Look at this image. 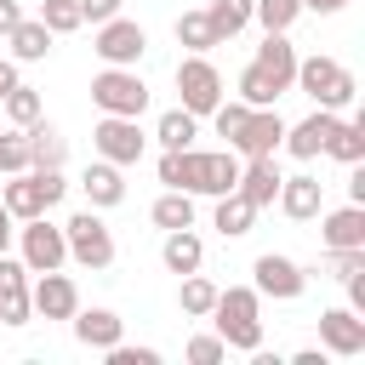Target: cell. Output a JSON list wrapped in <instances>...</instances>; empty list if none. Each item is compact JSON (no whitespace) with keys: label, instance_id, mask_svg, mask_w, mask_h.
<instances>
[{"label":"cell","instance_id":"44","mask_svg":"<svg viewBox=\"0 0 365 365\" xmlns=\"http://www.w3.org/2000/svg\"><path fill=\"white\" fill-rule=\"evenodd\" d=\"M11 234H17V217L0 205V251H11Z\"/></svg>","mask_w":365,"mask_h":365},{"label":"cell","instance_id":"27","mask_svg":"<svg viewBox=\"0 0 365 365\" xmlns=\"http://www.w3.org/2000/svg\"><path fill=\"white\" fill-rule=\"evenodd\" d=\"M251 222H257V211H251L240 194H217V205H211V228H217L222 240H245Z\"/></svg>","mask_w":365,"mask_h":365},{"label":"cell","instance_id":"29","mask_svg":"<svg viewBox=\"0 0 365 365\" xmlns=\"http://www.w3.org/2000/svg\"><path fill=\"white\" fill-rule=\"evenodd\" d=\"M217 291H222V285H211V279L194 268V274H182V285H177V308H182L188 319H205L211 302H217Z\"/></svg>","mask_w":365,"mask_h":365},{"label":"cell","instance_id":"42","mask_svg":"<svg viewBox=\"0 0 365 365\" xmlns=\"http://www.w3.org/2000/svg\"><path fill=\"white\" fill-rule=\"evenodd\" d=\"M17 23H23V6H17V0H0V40H6Z\"/></svg>","mask_w":365,"mask_h":365},{"label":"cell","instance_id":"18","mask_svg":"<svg viewBox=\"0 0 365 365\" xmlns=\"http://www.w3.org/2000/svg\"><path fill=\"white\" fill-rule=\"evenodd\" d=\"M29 131V171H63L68 165V137L40 114L34 125H23Z\"/></svg>","mask_w":365,"mask_h":365},{"label":"cell","instance_id":"9","mask_svg":"<svg viewBox=\"0 0 365 365\" xmlns=\"http://www.w3.org/2000/svg\"><path fill=\"white\" fill-rule=\"evenodd\" d=\"M251 285H257V297H274V302H297L302 291H308V268L302 262H291L285 251H262L257 262H251Z\"/></svg>","mask_w":365,"mask_h":365},{"label":"cell","instance_id":"22","mask_svg":"<svg viewBox=\"0 0 365 365\" xmlns=\"http://www.w3.org/2000/svg\"><path fill=\"white\" fill-rule=\"evenodd\" d=\"M0 205L17 217V222H29V217H40L46 211V194H40V177L34 171H11V182L0 188Z\"/></svg>","mask_w":365,"mask_h":365},{"label":"cell","instance_id":"17","mask_svg":"<svg viewBox=\"0 0 365 365\" xmlns=\"http://www.w3.org/2000/svg\"><path fill=\"white\" fill-rule=\"evenodd\" d=\"M68 325H74V342H80V348H97V354L125 336V319H120L114 308H74Z\"/></svg>","mask_w":365,"mask_h":365},{"label":"cell","instance_id":"45","mask_svg":"<svg viewBox=\"0 0 365 365\" xmlns=\"http://www.w3.org/2000/svg\"><path fill=\"white\" fill-rule=\"evenodd\" d=\"M348 0H302V11H319V17H336Z\"/></svg>","mask_w":365,"mask_h":365},{"label":"cell","instance_id":"43","mask_svg":"<svg viewBox=\"0 0 365 365\" xmlns=\"http://www.w3.org/2000/svg\"><path fill=\"white\" fill-rule=\"evenodd\" d=\"M17 68H23V63H17V57H0V97H6V91H11V86H17V80H23V74H17Z\"/></svg>","mask_w":365,"mask_h":365},{"label":"cell","instance_id":"16","mask_svg":"<svg viewBox=\"0 0 365 365\" xmlns=\"http://www.w3.org/2000/svg\"><path fill=\"white\" fill-rule=\"evenodd\" d=\"M274 205L291 217V222H314L319 211H325V182L314 177V171H297V177H279V194H274Z\"/></svg>","mask_w":365,"mask_h":365},{"label":"cell","instance_id":"36","mask_svg":"<svg viewBox=\"0 0 365 365\" xmlns=\"http://www.w3.org/2000/svg\"><path fill=\"white\" fill-rule=\"evenodd\" d=\"M0 171H6V177H11V171H29V131H23V125L0 131Z\"/></svg>","mask_w":365,"mask_h":365},{"label":"cell","instance_id":"28","mask_svg":"<svg viewBox=\"0 0 365 365\" xmlns=\"http://www.w3.org/2000/svg\"><path fill=\"white\" fill-rule=\"evenodd\" d=\"M325 154L336 165H365V120H336V131L325 137Z\"/></svg>","mask_w":365,"mask_h":365},{"label":"cell","instance_id":"38","mask_svg":"<svg viewBox=\"0 0 365 365\" xmlns=\"http://www.w3.org/2000/svg\"><path fill=\"white\" fill-rule=\"evenodd\" d=\"M325 268H331V279L342 285L348 274H359V268H365V245H336V251H325Z\"/></svg>","mask_w":365,"mask_h":365},{"label":"cell","instance_id":"21","mask_svg":"<svg viewBox=\"0 0 365 365\" xmlns=\"http://www.w3.org/2000/svg\"><path fill=\"white\" fill-rule=\"evenodd\" d=\"M160 262H165V274H194L200 262H205V240L194 234V228H165V240H160Z\"/></svg>","mask_w":365,"mask_h":365},{"label":"cell","instance_id":"31","mask_svg":"<svg viewBox=\"0 0 365 365\" xmlns=\"http://www.w3.org/2000/svg\"><path fill=\"white\" fill-rule=\"evenodd\" d=\"M154 228H194V194H182V188H165L160 200H154Z\"/></svg>","mask_w":365,"mask_h":365},{"label":"cell","instance_id":"34","mask_svg":"<svg viewBox=\"0 0 365 365\" xmlns=\"http://www.w3.org/2000/svg\"><path fill=\"white\" fill-rule=\"evenodd\" d=\"M0 103H6V120H11V125H34V120L46 114V108H40V91H34V86H23V80H17Z\"/></svg>","mask_w":365,"mask_h":365},{"label":"cell","instance_id":"23","mask_svg":"<svg viewBox=\"0 0 365 365\" xmlns=\"http://www.w3.org/2000/svg\"><path fill=\"white\" fill-rule=\"evenodd\" d=\"M51 40H57V34H51L40 17H23V23L6 34V46H11L17 63H46V57H51Z\"/></svg>","mask_w":365,"mask_h":365},{"label":"cell","instance_id":"11","mask_svg":"<svg viewBox=\"0 0 365 365\" xmlns=\"http://www.w3.org/2000/svg\"><path fill=\"white\" fill-rule=\"evenodd\" d=\"M279 137H285V120H279V103H274V108H251L245 125L228 137V148L240 160H257V154H279Z\"/></svg>","mask_w":365,"mask_h":365},{"label":"cell","instance_id":"30","mask_svg":"<svg viewBox=\"0 0 365 365\" xmlns=\"http://www.w3.org/2000/svg\"><path fill=\"white\" fill-rule=\"evenodd\" d=\"M177 46H182V51H211V46H222L217 29H211V17H205V6H194V11L177 17Z\"/></svg>","mask_w":365,"mask_h":365},{"label":"cell","instance_id":"26","mask_svg":"<svg viewBox=\"0 0 365 365\" xmlns=\"http://www.w3.org/2000/svg\"><path fill=\"white\" fill-rule=\"evenodd\" d=\"M194 137H200V114H188L182 103L154 120V143L160 148H194Z\"/></svg>","mask_w":365,"mask_h":365},{"label":"cell","instance_id":"40","mask_svg":"<svg viewBox=\"0 0 365 365\" xmlns=\"http://www.w3.org/2000/svg\"><path fill=\"white\" fill-rule=\"evenodd\" d=\"M103 354H108V365H160V348H131L125 336L114 348H103Z\"/></svg>","mask_w":365,"mask_h":365},{"label":"cell","instance_id":"39","mask_svg":"<svg viewBox=\"0 0 365 365\" xmlns=\"http://www.w3.org/2000/svg\"><path fill=\"white\" fill-rule=\"evenodd\" d=\"M194 365H222L228 359V342L217 336V331H205V336H188V348H182Z\"/></svg>","mask_w":365,"mask_h":365},{"label":"cell","instance_id":"8","mask_svg":"<svg viewBox=\"0 0 365 365\" xmlns=\"http://www.w3.org/2000/svg\"><path fill=\"white\" fill-rule=\"evenodd\" d=\"M91 148H97V160L137 165V160H143V148H148V137H143V125H137L131 114H103V120L91 125Z\"/></svg>","mask_w":365,"mask_h":365},{"label":"cell","instance_id":"3","mask_svg":"<svg viewBox=\"0 0 365 365\" xmlns=\"http://www.w3.org/2000/svg\"><path fill=\"white\" fill-rule=\"evenodd\" d=\"M63 240H68V262H80V268H91V274L114 268V234H108V222H103L97 205L74 211V217L63 222Z\"/></svg>","mask_w":365,"mask_h":365},{"label":"cell","instance_id":"6","mask_svg":"<svg viewBox=\"0 0 365 365\" xmlns=\"http://www.w3.org/2000/svg\"><path fill=\"white\" fill-rule=\"evenodd\" d=\"M177 97H182V108L200 114V120L228 97V91H222V74H217V63H211L205 51H188V57L177 63Z\"/></svg>","mask_w":365,"mask_h":365},{"label":"cell","instance_id":"7","mask_svg":"<svg viewBox=\"0 0 365 365\" xmlns=\"http://www.w3.org/2000/svg\"><path fill=\"white\" fill-rule=\"evenodd\" d=\"M91 51L108 63V68H137L143 63V51H148V29L137 23V17H108V23H97V40H91Z\"/></svg>","mask_w":365,"mask_h":365},{"label":"cell","instance_id":"4","mask_svg":"<svg viewBox=\"0 0 365 365\" xmlns=\"http://www.w3.org/2000/svg\"><path fill=\"white\" fill-rule=\"evenodd\" d=\"M91 103H97V114H131V120H143V108H148V80L137 74V68H97L91 74Z\"/></svg>","mask_w":365,"mask_h":365},{"label":"cell","instance_id":"32","mask_svg":"<svg viewBox=\"0 0 365 365\" xmlns=\"http://www.w3.org/2000/svg\"><path fill=\"white\" fill-rule=\"evenodd\" d=\"M297 17H302V0H251V23H262V34H291Z\"/></svg>","mask_w":365,"mask_h":365},{"label":"cell","instance_id":"5","mask_svg":"<svg viewBox=\"0 0 365 365\" xmlns=\"http://www.w3.org/2000/svg\"><path fill=\"white\" fill-rule=\"evenodd\" d=\"M17 257H23V268L29 274H46V268H63L68 262V240H63V222H51L46 211L40 217H29V222H17Z\"/></svg>","mask_w":365,"mask_h":365},{"label":"cell","instance_id":"25","mask_svg":"<svg viewBox=\"0 0 365 365\" xmlns=\"http://www.w3.org/2000/svg\"><path fill=\"white\" fill-rule=\"evenodd\" d=\"M234 97H240V103H251V108H274V103L285 97V86H279L268 68L245 63V68H240V80H234Z\"/></svg>","mask_w":365,"mask_h":365},{"label":"cell","instance_id":"14","mask_svg":"<svg viewBox=\"0 0 365 365\" xmlns=\"http://www.w3.org/2000/svg\"><path fill=\"white\" fill-rule=\"evenodd\" d=\"M336 108H314L308 120H297V125H285V137H279V148L291 154V160H319L325 154V137L336 131Z\"/></svg>","mask_w":365,"mask_h":365},{"label":"cell","instance_id":"12","mask_svg":"<svg viewBox=\"0 0 365 365\" xmlns=\"http://www.w3.org/2000/svg\"><path fill=\"white\" fill-rule=\"evenodd\" d=\"M29 302L40 319H68L80 308V285L63 268H46V274H29Z\"/></svg>","mask_w":365,"mask_h":365},{"label":"cell","instance_id":"33","mask_svg":"<svg viewBox=\"0 0 365 365\" xmlns=\"http://www.w3.org/2000/svg\"><path fill=\"white\" fill-rule=\"evenodd\" d=\"M205 17H211V29H217V40H234V34L251 23V0H211Z\"/></svg>","mask_w":365,"mask_h":365},{"label":"cell","instance_id":"15","mask_svg":"<svg viewBox=\"0 0 365 365\" xmlns=\"http://www.w3.org/2000/svg\"><path fill=\"white\" fill-rule=\"evenodd\" d=\"M279 160L274 154H257V160H240V182H234V194L251 205V211H268L274 205V194H279Z\"/></svg>","mask_w":365,"mask_h":365},{"label":"cell","instance_id":"24","mask_svg":"<svg viewBox=\"0 0 365 365\" xmlns=\"http://www.w3.org/2000/svg\"><path fill=\"white\" fill-rule=\"evenodd\" d=\"M257 68H268L285 91H291V74H297V46H291V34H262V46H257V57H251Z\"/></svg>","mask_w":365,"mask_h":365},{"label":"cell","instance_id":"1","mask_svg":"<svg viewBox=\"0 0 365 365\" xmlns=\"http://www.w3.org/2000/svg\"><path fill=\"white\" fill-rule=\"evenodd\" d=\"M205 319L217 325V336L228 342V354H262V297H257V285L217 291V302H211Z\"/></svg>","mask_w":365,"mask_h":365},{"label":"cell","instance_id":"37","mask_svg":"<svg viewBox=\"0 0 365 365\" xmlns=\"http://www.w3.org/2000/svg\"><path fill=\"white\" fill-rule=\"evenodd\" d=\"M245 114H251V103H240V97H222V103H217L205 120L217 125V137H234V131L245 125Z\"/></svg>","mask_w":365,"mask_h":365},{"label":"cell","instance_id":"10","mask_svg":"<svg viewBox=\"0 0 365 365\" xmlns=\"http://www.w3.org/2000/svg\"><path fill=\"white\" fill-rule=\"evenodd\" d=\"M319 348L331 359H359L365 354V314H354L348 302L342 308H325L319 314Z\"/></svg>","mask_w":365,"mask_h":365},{"label":"cell","instance_id":"2","mask_svg":"<svg viewBox=\"0 0 365 365\" xmlns=\"http://www.w3.org/2000/svg\"><path fill=\"white\" fill-rule=\"evenodd\" d=\"M291 86L314 103V108H348L354 97H359V80L336 63V57H325V51H314V57H297V74H291Z\"/></svg>","mask_w":365,"mask_h":365},{"label":"cell","instance_id":"13","mask_svg":"<svg viewBox=\"0 0 365 365\" xmlns=\"http://www.w3.org/2000/svg\"><path fill=\"white\" fill-rule=\"evenodd\" d=\"M34 319V302H29V268H23V257H11V251H0V325H29Z\"/></svg>","mask_w":365,"mask_h":365},{"label":"cell","instance_id":"35","mask_svg":"<svg viewBox=\"0 0 365 365\" xmlns=\"http://www.w3.org/2000/svg\"><path fill=\"white\" fill-rule=\"evenodd\" d=\"M51 34H74L86 17H80V0H40V11H34Z\"/></svg>","mask_w":365,"mask_h":365},{"label":"cell","instance_id":"19","mask_svg":"<svg viewBox=\"0 0 365 365\" xmlns=\"http://www.w3.org/2000/svg\"><path fill=\"white\" fill-rule=\"evenodd\" d=\"M80 188H86V205L114 211V205L125 200V165H114V160H91L86 177H80Z\"/></svg>","mask_w":365,"mask_h":365},{"label":"cell","instance_id":"20","mask_svg":"<svg viewBox=\"0 0 365 365\" xmlns=\"http://www.w3.org/2000/svg\"><path fill=\"white\" fill-rule=\"evenodd\" d=\"M319 245L336 251V245H365V205H336V211H319Z\"/></svg>","mask_w":365,"mask_h":365},{"label":"cell","instance_id":"41","mask_svg":"<svg viewBox=\"0 0 365 365\" xmlns=\"http://www.w3.org/2000/svg\"><path fill=\"white\" fill-rule=\"evenodd\" d=\"M125 11V0H80V17L86 23H108V17H120Z\"/></svg>","mask_w":365,"mask_h":365}]
</instances>
